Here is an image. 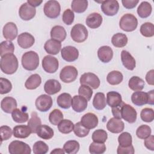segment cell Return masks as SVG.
Segmentation results:
<instances>
[{
  "label": "cell",
  "mask_w": 154,
  "mask_h": 154,
  "mask_svg": "<svg viewBox=\"0 0 154 154\" xmlns=\"http://www.w3.org/2000/svg\"><path fill=\"white\" fill-rule=\"evenodd\" d=\"M0 67L2 72L7 75L14 73L18 68V60L13 54H6L1 58Z\"/></svg>",
  "instance_id": "cell-1"
},
{
  "label": "cell",
  "mask_w": 154,
  "mask_h": 154,
  "mask_svg": "<svg viewBox=\"0 0 154 154\" xmlns=\"http://www.w3.org/2000/svg\"><path fill=\"white\" fill-rule=\"evenodd\" d=\"M21 62L23 67L26 70H34L39 65L38 55L34 51H28L23 54Z\"/></svg>",
  "instance_id": "cell-2"
},
{
  "label": "cell",
  "mask_w": 154,
  "mask_h": 154,
  "mask_svg": "<svg viewBox=\"0 0 154 154\" xmlns=\"http://www.w3.org/2000/svg\"><path fill=\"white\" fill-rule=\"evenodd\" d=\"M138 25V20L137 17L132 14H124L120 20L119 26L120 29L126 32H131L134 31Z\"/></svg>",
  "instance_id": "cell-3"
},
{
  "label": "cell",
  "mask_w": 154,
  "mask_h": 154,
  "mask_svg": "<svg viewBox=\"0 0 154 154\" xmlns=\"http://www.w3.org/2000/svg\"><path fill=\"white\" fill-rule=\"evenodd\" d=\"M70 36L75 42H84L88 37V30L82 24L77 23L72 27L70 31Z\"/></svg>",
  "instance_id": "cell-4"
},
{
  "label": "cell",
  "mask_w": 154,
  "mask_h": 154,
  "mask_svg": "<svg viewBox=\"0 0 154 154\" xmlns=\"http://www.w3.org/2000/svg\"><path fill=\"white\" fill-rule=\"evenodd\" d=\"M43 11L45 14L49 18L55 19L58 17L61 11L60 3L55 0L47 1L44 5Z\"/></svg>",
  "instance_id": "cell-5"
},
{
  "label": "cell",
  "mask_w": 154,
  "mask_h": 154,
  "mask_svg": "<svg viewBox=\"0 0 154 154\" xmlns=\"http://www.w3.org/2000/svg\"><path fill=\"white\" fill-rule=\"evenodd\" d=\"M8 152L10 154H30L31 150L28 144L21 141L14 140L10 143Z\"/></svg>",
  "instance_id": "cell-6"
},
{
  "label": "cell",
  "mask_w": 154,
  "mask_h": 154,
  "mask_svg": "<svg viewBox=\"0 0 154 154\" xmlns=\"http://www.w3.org/2000/svg\"><path fill=\"white\" fill-rule=\"evenodd\" d=\"M120 116L122 119H123L127 122L133 123L137 120V113L132 106L122 101L120 108Z\"/></svg>",
  "instance_id": "cell-7"
},
{
  "label": "cell",
  "mask_w": 154,
  "mask_h": 154,
  "mask_svg": "<svg viewBox=\"0 0 154 154\" xmlns=\"http://www.w3.org/2000/svg\"><path fill=\"white\" fill-rule=\"evenodd\" d=\"M78 74L76 67L73 66H66L61 69L60 78L64 83H70L76 80Z\"/></svg>",
  "instance_id": "cell-8"
},
{
  "label": "cell",
  "mask_w": 154,
  "mask_h": 154,
  "mask_svg": "<svg viewBox=\"0 0 154 154\" xmlns=\"http://www.w3.org/2000/svg\"><path fill=\"white\" fill-rule=\"evenodd\" d=\"M81 85H86L93 89H97L100 85V79L93 73L88 72L82 74L79 79Z\"/></svg>",
  "instance_id": "cell-9"
},
{
  "label": "cell",
  "mask_w": 154,
  "mask_h": 154,
  "mask_svg": "<svg viewBox=\"0 0 154 154\" xmlns=\"http://www.w3.org/2000/svg\"><path fill=\"white\" fill-rule=\"evenodd\" d=\"M101 10L106 16H113L116 15L119 10V4L116 0H106L102 1Z\"/></svg>",
  "instance_id": "cell-10"
},
{
  "label": "cell",
  "mask_w": 154,
  "mask_h": 154,
  "mask_svg": "<svg viewBox=\"0 0 154 154\" xmlns=\"http://www.w3.org/2000/svg\"><path fill=\"white\" fill-rule=\"evenodd\" d=\"M58 60L53 56L46 55L42 60V67L47 73H55L58 70Z\"/></svg>",
  "instance_id": "cell-11"
},
{
  "label": "cell",
  "mask_w": 154,
  "mask_h": 154,
  "mask_svg": "<svg viewBox=\"0 0 154 154\" xmlns=\"http://www.w3.org/2000/svg\"><path fill=\"white\" fill-rule=\"evenodd\" d=\"M52 99L48 94H42L35 100V105L36 108L41 112L48 111L52 106Z\"/></svg>",
  "instance_id": "cell-12"
},
{
  "label": "cell",
  "mask_w": 154,
  "mask_h": 154,
  "mask_svg": "<svg viewBox=\"0 0 154 154\" xmlns=\"http://www.w3.org/2000/svg\"><path fill=\"white\" fill-rule=\"evenodd\" d=\"M61 55L64 60L67 62H73L79 57V51L74 46H67L62 48Z\"/></svg>",
  "instance_id": "cell-13"
},
{
  "label": "cell",
  "mask_w": 154,
  "mask_h": 154,
  "mask_svg": "<svg viewBox=\"0 0 154 154\" xmlns=\"http://www.w3.org/2000/svg\"><path fill=\"white\" fill-rule=\"evenodd\" d=\"M36 14L35 7L30 5L27 2L23 4L19 8V15L23 20H29L32 19Z\"/></svg>",
  "instance_id": "cell-14"
},
{
  "label": "cell",
  "mask_w": 154,
  "mask_h": 154,
  "mask_svg": "<svg viewBox=\"0 0 154 154\" xmlns=\"http://www.w3.org/2000/svg\"><path fill=\"white\" fill-rule=\"evenodd\" d=\"M4 37L9 41H12L16 38L17 35L18 30L16 25L11 22L7 23L2 30Z\"/></svg>",
  "instance_id": "cell-15"
},
{
  "label": "cell",
  "mask_w": 154,
  "mask_h": 154,
  "mask_svg": "<svg viewBox=\"0 0 154 154\" xmlns=\"http://www.w3.org/2000/svg\"><path fill=\"white\" fill-rule=\"evenodd\" d=\"M125 128V124L121 119L112 117L111 118L107 124H106V128L107 129L114 134H119L122 132Z\"/></svg>",
  "instance_id": "cell-16"
},
{
  "label": "cell",
  "mask_w": 154,
  "mask_h": 154,
  "mask_svg": "<svg viewBox=\"0 0 154 154\" xmlns=\"http://www.w3.org/2000/svg\"><path fill=\"white\" fill-rule=\"evenodd\" d=\"M35 42L33 35L28 32H23L17 37V43L23 49H28L31 47Z\"/></svg>",
  "instance_id": "cell-17"
},
{
  "label": "cell",
  "mask_w": 154,
  "mask_h": 154,
  "mask_svg": "<svg viewBox=\"0 0 154 154\" xmlns=\"http://www.w3.org/2000/svg\"><path fill=\"white\" fill-rule=\"evenodd\" d=\"M97 117L92 112H88L84 114L81 119V123L84 126L88 129L95 128L98 125Z\"/></svg>",
  "instance_id": "cell-18"
},
{
  "label": "cell",
  "mask_w": 154,
  "mask_h": 154,
  "mask_svg": "<svg viewBox=\"0 0 154 154\" xmlns=\"http://www.w3.org/2000/svg\"><path fill=\"white\" fill-rule=\"evenodd\" d=\"M88 101L84 97L80 95H75L73 97L72 100V107L73 109L77 112L84 111L87 107Z\"/></svg>",
  "instance_id": "cell-19"
},
{
  "label": "cell",
  "mask_w": 154,
  "mask_h": 154,
  "mask_svg": "<svg viewBox=\"0 0 154 154\" xmlns=\"http://www.w3.org/2000/svg\"><path fill=\"white\" fill-rule=\"evenodd\" d=\"M131 101L134 105L140 106L149 104V98L148 93L140 91H135L131 96Z\"/></svg>",
  "instance_id": "cell-20"
},
{
  "label": "cell",
  "mask_w": 154,
  "mask_h": 154,
  "mask_svg": "<svg viewBox=\"0 0 154 154\" xmlns=\"http://www.w3.org/2000/svg\"><path fill=\"white\" fill-rule=\"evenodd\" d=\"M97 57L102 63H107L112 58V49L108 46H102L97 51Z\"/></svg>",
  "instance_id": "cell-21"
},
{
  "label": "cell",
  "mask_w": 154,
  "mask_h": 154,
  "mask_svg": "<svg viewBox=\"0 0 154 154\" xmlns=\"http://www.w3.org/2000/svg\"><path fill=\"white\" fill-rule=\"evenodd\" d=\"M121 60L125 68L129 70H133L136 66L135 58L127 51L123 50L121 52Z\"/></svg>",
  "instance_id": "cell-22"
},
{
  "label": "cell",
  "mask_w": 154,
  "mask_h": 154,
  "mask_svg": "<svg viewBox=\"0 0 154 154\" xmlns=\"http://www.w3.org/2000/svg\"><path fill=\"white\" fill-rule=\"evenodd\" d=\"M61 84L58 81L54 79H51L46 81L44 85L45 91L49 95L55 94L58 93L61 90Z\"/></svg>",
  "instance_id": "cell-23"
},
{
  "label": "cell",
  "mask_w": 154,
  "mask_h": 154,
  "mask_svg": "<svg viewBox=\"0 0 154 154\" xmlns=\"http://www.w3.org/2000/svg\"><path fill=\"white\" fill-rule=\"evenodd\" d=\"M102 20V16L99 13H92L87 17L85 23L89 28L91 29H96L101 25Z\"/></svg>",
  "instance_id": "cell-24"
},
{
  "label": "cell",
  "mask_w": 154,
  "mask_h": 154,
  "mask_svg": "<svg viewBox=\"0 0 154 154\" xmlns=\"http://www.w3.org/2000/svg\"><path fill=\"white\" fill-rule=\"evenodd\" d=\"M61 42L52 38L47 40L44 45L45 51L51 55H57L58 54L61 50Z\"/></svg>",
  "instance_id": "cell-25"
},
{
  "label": "cell",
  "mask_w": 154,
  "mask_h": 154,
  "mask_svg": "<svg viewBox=\"0 0 154 154\" xmlns=\"http://www.w3.org/2000/svg\"><path fill=\"white\" fill-rule=\"evenodd\" d=\"M16 99L12 97H5L1 102V108L6 113H11L17 108Z\"/></svg>",
  "instance_id": "cell-26"
},
{
  "label": "cell",
  "mask_w": 154,
  "mask_h": 154,
  "mask_svg": "<svg viewBox=\"0 0 154 154\" xmlns=\"http://www.w3.org/2000/svg\"><path fill=\"white\" fill-rule=\"evenodd\" d=\"M13 136L17 138H25L32 133L31 129L26 125H17L13 128Z\"/></svg>",
  "instance_id": "cell-27"
},
{
  "label": "cell",
  "mask_w": 154,
  "mask_h": 154,
  "mask_svg": "<svg viewBox=\"0 0 154 154\" xmlns=\"http://www.w3.org/2000/svg\"><path fill=\"white\" fill-rule=\"evenodd\" d=\"M51 37L52 39L58 42H63L66 37V31L64 28L60 25L54 26L51 31Z\"/></svg>",
  "instance_id": "cell-28"
},
{
  "label": "cell",
  "mask_w": 154,
  "mask_h": 154,
  "mask_svg": "<svg viewBox=\"0 0 154 154\" xmlns=\"http://www.w3.org/2000/svg\"><path fill=\"white\" fill-rule=\"evenodd\" d=\"M122 102V96L117 91H111L106 94V103L111 107L119 106Z\"/></svg>",
  "instance_id": "cell-29"
},
{
  "label": "cell",
  "mask_w": 154,
  "mask_h": 154,
  "mask_svg": "<svg viewBox=\"0 0 154 154\" xmlns=\"http://www.w3.org/2000/svg\"><path fill=\"white\" fill-rule=\"evenodd\" d=\"M36 134L38 137L43 140H49L53 137L54 132L50 126L46 125H41L37 128Z\"/></svg>",
  "instance_id": "cell-30"
},
{
  "label": "cell",
  "mask_w": 154,
  "mask_h": 154,
  "mask_svg": "<svg viewBox=\"0 0 154 154\" xmlns=\"http://www.w3.org/2000/svg\"><path fill=\"white\" fill-rule=\"evenodd\" d=\"M72 98L69 93H63L60 94L57 99L58 105L63 109H69L72 106Z\"/></svg>",
  "instance_id": "cell-31"
},
{
  "label": "cell",
  "mask_w": 154,
  "mask_h": 154,
  "mask_svg": "<svg viewBox=\"0 0 154 154\" xmlns=\"http://www.w3.org/2000/svg\"><path fill=\"white\" fill-rule=\"evenodd\" d=\"M42 83V79L38 74L31 75L26 81L25 87L28 90L36 89Z\"/></svg>",
  "instance_id": "cell-32"
},
{
  "label": "cell",
  "mask_w": 154,
  "mask_h": 154,
  "mask_svg": "<svg viewBox=\"0 0 154 154\" xmlns=\"http://www.w3.org/2000/svg\"><path fill=\"white\" fill-rule=\"evenodd\" d=\"M106 105V100L104 93L99 92L97 93L93 98V106L97 110L103 109Z\"/></svg>",
  "instance_id": "cell-33"
},
{
  "label": "cell",
  "mask_w": 154,
  "mask_h": 154,
  "mask_svg": "<svg viewBox=\"0 0 154 154\" xmlns=\"http://www.w3.org/2000/svg\"><path fill=\"white\" fill-rule=\"evenodd\" d=\"M128 37L123 33H117L113 35L111 38V43L116 48H123L128 43Z\"/></svg>",
  "instance_id": "cell-34"
},
{
  "label": "cell",
  "mask_w": 154,
  "mask_h": 154,
  "mask_svg": "<svg viewBox=\"0 0 154 154\" xmlns=\"http://www.w3.org/2000/svg\"><path fill=\"white\" fill-rule=\"evenodd\" d=\"M152 10L151 4L147 1H143L138 7L137 13L140 17L146 18L151 14Z\"/></svg>",
  "instance_id": "cell-35"
},
{
  "label": "cell",
  "mask_w": 154,
  "mask_h": 154,
  "mask_svg": "<svg viewBox=\"0 0 154 154\" xmlns=\"http://www.w3.org/2000/svg\"><path fill=\"white\" fill-rule=\"evenodd\" d=\"M123 79V76L122 73L117 70H113L110 72L106 76L107 82L112 85H116L120 84Z\"/></svg>",
  "instance_id": "cell-36"
},
{
  "label": "cell",
  "mask_w": 154,
  "mask_h": 154,
  "mask_svg": "<svg viewBox=\"0 0 154 154\" xmlns=\"http://www.w3.org/2000/svg\"><path fill=\"white\" fill-rule=\"evenodd\" d=\"M128 86L133 91H141L144 87V81L138 76H134L131 77L128 82Z\"/></svg>",
  "instance_id": "cell-37"
},
{
  "label": "cell",
  "mask_w": 154,
  "mask_h": 154,
  "mask_svg": "<svg viewBox=\"0 0 154 154\" xmlns=\"http://www.w3.org/2000/svg\"><path fill=\"white\" fill-rule=\"evenodd\" d=\"M13 120L18 123H22L27 122L29 119V116L27 112L21 111L20 109L16 108L11 114Z\"/></svg>",
  "instance_id": "cell-38"
},
{
  "label": "cell",
  "mask_w": 154,
  "mask_h": 154,
  "mask_svg": "<svg viewBox=\"0 0 154 154\" xmlns=\"http://www.w3.org/2000/svg\"><path fill=\"white\" fill-rule=\"evenodd\" d=\"M31 118L28 122V126L31 129L32 133H36L37 128L41 125L42 121L40 118L38 116L37 113L35 111L31 112Z\"/></svg>",
  "instance_id": "cell-39"
},
{
  "label": "cell",
  "mask_w": 154,
  "mask_h": 154,
  "mask_svg": "<svg viewBox=\"0 0 154 154\" xmlns=\"http://www.w3.org/2000/svg\"><path fill=\"white\" fill-rule=\"evenodd\" d=\"M79 143L76 140L67 141L63 146V149L65 151V153L68 154L76 153L79 151Z\"/></svg>",
  "instance_id": "cell-40"
},
{
  "label": "cell",
  "mask_w": 154,
  "mask_h": 154,
  "mask_svg": "<svg viewBox=\"0 0 154 154\" xmlns=\"http://www.w3.org/2000/svg\"><path fill=\"white\" fill-rule=\"evenodd\" d=\"M88 7V1L87 0H73L72 2L71 7L72 11L77 13L84 12Z\"/></svg>",
  "instance_id": "cell-41"
},
{
  "label": "cell",
  "mask_w": 154,
  "mask_h": 154,
  "mask_svg": "<svg viewBox=\"0 0 154 154\" xmlns=\"http://www.w3.org/2000/svg\"><path fill=\"white\" fill-rule=\"evenodd\" d=\"M58 131L62 134H67L73 131L74 124L72 121L67 119H63L57 125Z\"/></svg>",
  "instance_id": "cell-42"
},
{
  "label": "cell",
  "mask_w": 154,
  "mask_h": 154,
  "mask_svg": "<svg viewBox=\"0 0 154 154\" xmlns=\"http://www.w3.org/2000/svg\"><path fill=\"white\" fill-rule=\"evenodd\" d=\"M14 51L13 43L9 40L3 41L0 44V55L2 57L6 54H13Z\"/></svg>",
  "instance_id": "cell-43"
},
{
  "label": "cell",
  "mask_w": 154,
  "mask_h": 154,
  "mask_svg": "<svg viewBox=\"0 0 154 154\" xmlns=\"http://www.w3.org/2000/svg\"><path fill=\"white\" fill-rule=\"evenodd\" d=\"M108 138V134L103 129H97L92 134V140L94 142L104 143Z\"/></svg>",
  "instance_id": "cell-44"
},
{
  "label": "cell",
  "mask_w": 154,
  "mask_h": 154,
  "mask_svg": "<svg viewBox=\"0 0 154 154\" xmlns=\"http://www.w3.org/2000/svg\"><path fill=\"white\" fill-rule=\"evenodd\" d=\"M140 33L146 37H151L154 35V25L152 23L146 22L140 26Z\"/></svg>",
  "instance_id": "cell-45"
},
{
  "label": "cell",
  "mask_w": 154,
  "mask_h": 154,
  "mask_svg": "<svg viewBox=\"0 0 154 154\" xmlns=\"http://www.w3.org/2000/svg\"><path fill=\"white\" fill-rule=\"evenodd\" d=\"M63 120V114L60 109H54L50 112L49 116V120L53 125H58Z\"/></svg>",
  "instance_id": "cell-46"
},
{
  "label": "cell",
  "mask_w": 154,
  "mask_h": 154,
  "mask_svg": "<svg viewBox=\"0 0 154 154\" xmlns=\"http://www.w3.org/2000/svg\"><path fill=\"white\" fill-rule=\"evenodd\" d=\"M48 146L42 141L35 142L32 147V150L34 154H45L48 152Z\"/></svg>",
  "instance_id": "cell-47"
},
{
  "label": "cell",
  "mask_w": 154,
  "mask_h": 154,
  "mask_svg": "<svg viewBox=\"0 0 154 154\" xmlns=\"http://www.w3.org/2000/svg\"><path fill=\"white\" fill-rule=\"evenodd\" d=\"M106 150V146L104 143L93 142L89 146V152L91 154H102Z\"/></svg>",
  "instance_id": "cell-48"
},
{
  "label": "cell",
  "mask_w": 154,
  "mask_h": 154,
  "mask_svg": "<svg viewBox=\"0 0 154 154\" xmlns=\"http://www.w3.org/2000/svg\"><path fill=\"white\" fill-rule=\"evenodd\" d=\"M73 132L78 137H85L89 134L90 129L86 128L85 126L82 125V124L80 122L76 123L74 125Z\"/></svg>",
  "instance_id": "cell-49"
},
{
  "label": "cell",
  "mask_w": 154,
  "mask_h": 154,
  "mask_svg": "<svg viewBox=\"0 0 154 154\" xmlns=\"http://www.w3.org/2000/svg\"><path fill=\"white\" fill-rule=\"evenodd\" d=\"M151 132V128L149 126L146 125H142L137 128L136 131V135L137 137L140 139H145L150 135Z\"/></svg>",
  "instance_id": "cell-50"
},
{
  "label": "cell",
  "mask_w": 154,
  "mask_h": 154,
  "mask_svg": "<svg viewBox=\"0 0 154 154\" xmlns=\"http://www.w3.org/2000/svg\"><path fill=\"white\" fill-rule=\"evenodd\" d=\"M118 141L120 146L123 147L132 145V138L131 135L127 132L122 133L118 137Z\"/></svg>",
  "instance_id": "cell-51"
},
{
  "label": "cell",
  "mask_w": 154,
  "mask_h": 154,
  "mask_svg": "<svg viewBox=\"0 0 154 154\" xmlns=\"http://www.w3.org/2000/svg\"><path fill=\"white\" fill-rule=\"evenodd\" d=\"M141 120L145 122H152L154 119V112L152 108H145L140 112Z\"/></svg>",
  "instance_id": "cell-52"
},
{
  "label": "cell",
  "mask_w": 154,
  "mask_h": 154,
  "mask_svg": "<svg viewBox=\"0 0 154 154\" xmlns=\"http://www.w3.org/2000/svg\"><path fill=\"white\" fill-rule=\"evenodd\" d=\"M12 89V84L11 82L4 78H0V93L4 94L9 93Z\"/></svg>",
  "instance_id": "cell-53"
},
{
  "label": "cell",
  "mask_w": 154,
  "mask_h": 154,
  "mask_svg": "<svg viewBox=\"0 0 154 154\" xmlns=\"http://www.w3.org/2000/svg\"><path fill=\"white\" fill-rule=\"evenodd\" d=\"M78 93L80 96L85 98L87 101H89L93 95V90L88 85H81L78 89Z\"/></svg>",
  "instance_id": "cell-54"
},
{
  "label": "cell",
  "mask_w": 154,
  "mask_h": 154,
  "mask_svg": "<svg viewBox=\"0 0 154 154\" xmlns=\"http://www.w3.org/2000/svg\"><path fill=\"white\" fill-rule=\"evenodd\" d=\"M74 19L75 14L72 10L68 8L63 12L62 16V20L66 25H70L73 22Z\"/></svg>",
  "instance_id": "cell-55"
},
{
  "label": "cell",
  "mask_w": 154,
  "mask_h": 154,
  "mask_svg": "<svg viewBox=\"0 0 154 154\" xmlns=\"http://www.w3.org/2000/svg\"><path fill=\"white\" fill-rule=\"evenodd\" d=\"M0 132L1 136V143L2 141L7 140L10 138L13 134V131H12L11 128L5 125L1 126Z\"/></svg>",
  "instance_id": "cell-56"
},
{
  "label": "cell",
  "mask_w": 154,
  "mask_h": 154,
  "mask_svg": "<svg viewBox=\"0 0 154 154\" xmlns=\"http://www.w3.org/2000/svg\"><path fill=\"white\" fill-rule=\"evenodd\" d=\"M135 150L132 145L126 147H123L119 145L117 150V153L118 154H133Z\"/></svg>",
  "instance_id": "cell-57"
},
{
  "label": "cell",
  "mask_w": 154,
  "mask_h": 154,
  "mask_svg": "<svg viewBox=\"0 0 154 154\" xmlns=\"http://www.w3.org/2000/svg\"><path fill=\"white\" fill-rule=\"evenodd\" d=\"M144 146L146 147L152 151L154 150V136L149 135L144 139Z\"/></svg>",
  "instance_id": "cell-58"
},
{
  "label": "cell",
  "mask_w": 154,
  "mask_h": 154,
  "mask_svg": "<svg viewBox=\"0 0 154 154\" xmlns=\"http://www.w3.org/2000/svg\"><path fill=\"white\" fill-rule=\"evenodd\" d=\"M122 4L127 9H132L136 7L139 2L138 0H122Z\"/></svg>",
  "instance_id": "cell-59"
},
{
  "label": "cell",
  "mask_w": 154,
  "mask_h": 154,
  "mask_svg": "<svg viewBox=\"0 0 154 154\" xmlns=\"http://www.w3.org/2000/svg\"><path fill=\"white\" fill-rule=\"evenodd\" d=\"M153 76H154V70L153 69L149 71L146 75V80L148 84L150 85H153Z\"/></svg>",
  "instance_id": "cell-60"
},
{
  "label": "cell",
  "mask_w": 154,
  "mask_h": 154,
  "mask_svg": "<svg viewBox=\"0 0 154 154\" xmlns=\"http://www.w3.org/2000/svg\"><path fill=\"white\" fill-rule=\"evenodd\" d=\"M42 1H37V0H28L27 2L33 7H36L39 6L42 3Z\"/></svg>",
  "instance_id": "cell-61"
},
{
  "label": "cell",
  "mask_w": 154,
  "mask_h": 154,
  "mask_svg": "<svg viewBox=\"0 0 154 154\" xmlns=\"http://www.w3.org/2000/svg\"><path fill=\"white\" fill-rule=\"evenodd\" d=\"M148 93L149 94V104L153 105L154 103V90H152Z\"/></svg>",
  "instance_id": "cell-62"
},
{
  "label": "cell",
  "mask_w": 154,
  "mask_h": 154,
  "mask_svg": "<svg viewBox=\"0 0 154 154\" xmlns=\"http://www.w3.org/2000/svg\"><path fill=\"white\" fill-rule=\"evenodd\" d=\"M65 153V151L64 150V149H60V148H58V149H55L54 150H53L51 152V154H52V153H60V154H64Z\"/></svg>",
  "instance_id": "cell-63"
}]
</instances>
